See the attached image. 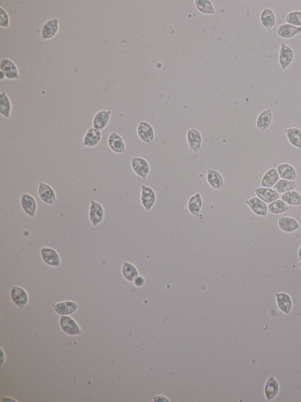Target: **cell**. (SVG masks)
Listing matches in <instances>:
<instances>
[{
	"instance_id": "cell-37",
	"label": "cell",
	"mask_w": 301,
	"mask_h": 402,
	"mask_svg": "<svg viewBox=\"0 0 301 402\" xmlns=\"http://www.w3.org/2000/svg\"><path fill=\"white\" fill-rule=\"evenodd\" d=\"M286 23L301 27V11L294 10L289 12L285 17Z\"/></svg>"
},
{
	"instance_id": "cell-32",
	"label": "cell",
	"mask_w": 301,
	"mask_h": 402,
	"mask_svg": "<svg viewBox=\"0 0 301 402\" xmlns=\"http://www.w3.org/2000/svg\"><path fill=\"white\" fill-rule=\"evenodd\" d=\"M122 272L124 278L129 282H134L137 277L139 276V272L136 267L128 261L124 262Z\"/></svg>"
},
{
	"instance_id": "cell-40",
	"label": "cell",
	"mask_w": 301,
	"mask_h": 402,
	"mask_svg": "<svg viewBox=\"0 0 301 402\" xmlns=\"http://www.w3.org/2000/svg\"><path fill=\"white\" fill-rule=\"evenodd\" d=\"M298 255L300 261H301V246H300L299 249H298Z\"/></svg>"
},
{
	"instance_id": "cell-19",
	"label": "cell",
	"mask_w": 301,
	"mask_h": 402,
	"mask_svg": "<svg viewBox=\"0 0 301 402\" xmlns=\"http://www.w3.org/2000/svg\"><path fill=\"white\" fill-rule=\"evenodd\" d=\"M102 139V133L100 130L92 126L86 132L83 140V146L87 148H94L97 146Z\"/></svg>"
},
{
	"instance_id": "cell-39",
	"label": "cell",
	"mask_w": 301,
	"mask_h": 402,
	"mask_svg": "<svg viewBox=\"0 0 301 402\" xmlns=\"http://www.w3.org/2000/svg\"><path fill=\"white\" fill-rule=\"evenodd\" d=\"M144 278L141 276L137 277L136 279L135 280L134 282L135 286L138 287H142L143 285H144Z\"/></svg>"
},
{
	"instance_id": "cell-41",
	"label": "cell",
	"mask_w": 301,
	"mask_h": 402,
	"mask_svg": "<svg viewBox=\"0 0 301 402\" xmlns=\"http://www.w3.org/2000/svg\"><path fill=\"white\" fill-rule=\"evenodd\" d=\"M5 78L4 73L1 72V77H0V80L2 81Z\"/></svg>"
},
{
	"instance_id": "cell-25",
	"label": "cell",
	"mask_w": 301,
	"mask_h": 402,
	"mask_svg": "<svg viewBox=\"0 0 301 402\" xmlns=\"http://www.w3.org/2000/svg\"><path fill=\"white\" fill-rule=\"evenodd\" d=\"M207 181L210 186L216 190H222L224 188V179L218 171L208 169L207 172Z\"/></svg>"
},
{
	"instance_id": "cell-22",
	"label": "cell",
	"mask_w": 301,
	"mask_h": 402,
	"mask_svg": "<svg viewBox=\"0 0 301 402\" xmlns=\"http://www.w3.org/2000/svg\"><path fill=\"white\" fill-rule=\"evenodd\" d=\"M278 226L283 231L292 233L301 228V225L296 219L288 216H281L278 220Z\"/></svg>"
},
{
	"instance_id": "cell-17",
	"label": "cell",
	"mask_w": 301,
	"mask_h": 402,
	"mask_svg": "<svg viewBox=\"0 0 301 402\" xmlns=\"http://www.w3.org/2000/svg\"><path fill=\"white\" fill-rule=\"evenodd\" d=\"M277 307L284 314H290L293 307V302L290 296L285 292L275 293Z\"/></svg>"
},
{
	"instance_id": "cell-35",
	"label": "cell",
	"mask_w": 301,
	"mask_h": 402,
	"mask_svg": "<svg viewBox=\"0 0 301 402\" xmlns=\"http://www.w3.org/2000/svg\"><path fill=\"white\" fill-rule=\"evenodd\" d=\"M289 210V205L281 199H278L268 205V212L274 215L282 214Z\"/></svg>"
},
{
	"instance_id": "cell-23",
	"label": "cell",
	"mask_w": 301,
	"mask_h": 402,
	"mask_svg": "<svg viewBox=\"0 0 301 402\" xmlns=\"http://www.w3.org/2000/svg\"><path fill=\"white\" fill-rule=\"evenodd\" d=\"M276 33L280 38L289 40L300 35L301 27L294 26L288 23H283L277 28Z\"/></svg>"
},
{
	"instance_id": "cell-18",
	"label": "cell",
	"mask_w": 301,
	"mask_h": 402,
	"mask_svg": "<svg viewBox=\"0 0 301 402\" xmlns=\"http://www.w3.org/2000/svg\"><path fill=\"white\" fill-rule=\"evenodd\" d=\"M257 197L266 204H271L281 198V194L272 188L258 187L254 190Z\"/></svg>"
},
{
	"instance_id": "cell-30",
	"label": "cell",
	"mask_w": 301,
	"mask_h": 402,
	"mask_svg": "<svg viewBox=\"0 0 301 402\" xmlns=\"http://www.w3.org/2000/svg\"><path fill=\"white\" fill-rule=\"evenodd\" d=\"M287 139L294 148L301 150V130L296 127H291L284 129Z\"/></svg>"
},
{
	"instance_id": "cell-8",
	"label": "cell",
	"mask_w": 301,
	"mask_h": 402,
	"mask_svg": "<svg viewBox=\"0 0 301 402\" xmlns=\"http://www.w3.org/2000/svg\"><path fill=\"white\" fill-rule=\"evenodd\" d=\"M105 216V210L100 202L91 200L89 207V219L92 226L97 227L102 223Z\"/></svg>"
},
{
	"instance_id": "cell-12",
	"label": "cell",
	"mask_w": 301,
	"mask_h": 402,
	"mask_svg": "<svg viewBox=\"0 0 301 402\" xmlns=\"http://www.w3.org/2000/svg\"><path fill=\"white\" fill-rule=\"evenodd\" d=\"M137 132L139 138L142 142L150 144L154 142L156 134L154 129L150 123L142 120L138 124Z\"/></svg>"
},
{
	"instance_id": "cell-16",
	"label": "cell",
	"mask_w": 301,
	"mask_h": 402,
	"mask_svg": "<svg viewBox=\"0 0 301 402\" xmlns=\"http://www.w3.org/2000/svg\"><path fill=\"white\" fill-rule=\"evenodd\" d=\"M107 143L109 148L113 153L118 154L126 153V149L124 140L117 132H111L109 134Z\"/></svg>"
},
{
	"instance_id": "cell-36",
	"label": "cell",
	"mask_w": 301,
	"mask_h": 402,
	"mask_svg": "<svg viewBox=\"0 0 301 402\" xmlns=\"http://www.w3.org/2000/svg\"><path fill=\"white\" fill-rule=\"evenodd\" d=\"M195 5L196 9L204 15H213L215 13L214 7L209 0H196Z\"/></svg>"
},
{
	"instance_id": "cell-3",
	"label": "cell",
	"mask_w": 301,
	"mask_h": 402,
	"mask_svg": "<svg viewBox=\"0 0 301 402\" xmlns=\"http://www.w3.org/2000/svg\"><path fill=\"white\" fill-rule=\"evenodd\" d=\"M60 325L62 330L69 336H77L82 334V330L77 322L69 316H61Z\"/></svg>"
},
{
	"instance_id": "cell-10",
	"label": "cell",
	"mask_w": 301,
	"mask_h": 402,
	"mask_svg": "<svg viewBox=\"0 0 301 402\" xmlns=\"http://www.w3.org/2000/svg\"><path fill=\"white\" fill-rule=\"evenodd\" d=\"M141 188H142L140 196L141 202L146 211H150L156 204L157 201L156 192L153 188L145 185H142Z\"/></svg>"
},
{
	"instance_id": "cell-1",
	"label": "cell",
	"mask_w": 301,
	"mask_h": 402,
	"mask_svg": "<svg viewBox=\"0 0 301 402\" xmlns=\"http://www.w3.org/2000/svg\"><path fill=\"white\" fill-rule=\"evenodd\" d=\"M131 168L134 172L143 180L147 179L150 175V164L145 159L141 156H134L131 160Z\"/></svg>"
},
{
	"instance_id": "cell-2",
	"label": "cell",
	"mask_w": 301,
	"mask_h": 402,
	"mask_svg": "<svg viewBox=\"0 0 301 402\" xmlns=\"http://www.w3.org/2000/svg\"><path fill=\"white\" fill-rule=\"evenodd\" d=\"M40 255L42 260L46 265L54 268H58L61 265V259L60 254L54 249L52 247H43L40 249Z\"/></svg>"
},
{
	"instance_id": "cell-4",
	"label": "cell",
	"mask_w": 301,
	"mask_h": 402,
	"mask_svg": "<svg viewBox=\"0 0 301 402\" xmlns=\"http://www.w3.org/2000/svg\"><path fill=\"white\" fill-rule=\"evenodd\" d=\"M38 195L45 204L54 205L57 201V194L52 187L45 182H40L38 187Z\"/></svg>"
},
{
	"instance_id": "cell-13",
	"label": "cell",
	"mask_w": 301,
	"mask_h": 402,
	"mask_svg": "<svg viewBox=\"0 0 301 402\" xmlns=\"http://www.w3.org/2000/svg\"><path fill=\"white\" fill-rule=\"evenodd\" d=\"M60 30V21L57 18H54L47 21L43 25L41 30V36L44 40H52L54 38Z\"/></svg>"
},
{
	"instance_id": "cell-33",
	"label": "cell",
	"mask_w": 301,
	"mask_h": 402,
	"mask_svg": "<svg viewBox=\"0 0 301 402\" xmlns=\"http://www.w3.org/2000/svg\"><path fill=\"white\" fill-rule=\"evenodd\" d=\"M281 199L289 206L297 207L301 205V194L298 191H289L281 195Z\"/></svg>"
},
{
	"instance_id": "cell-21",
	"label": "cell",
	"mask_w": 301,
	"mask_h": 402,
	"mask_svg": "<svg viewBox=\"0 0 301 402\" xmlns=\"http://www.w3.org/2000/svg\"><path fill=\"white\" fill-rule=\"evenodd\" d=\"M187 140L188 146L194 153H197L202 144V136L198 129L191 128L187 133Z\"/></svg>"
},
{
	"instance_id": "cell-20",
	"label": "cell",
	"mask_w": 301,
	"mask_h": 402,
	"mask_svg": "<svg viewBox=\"0 0 301 402\" xmlns=\"http://www.w3.org/2000/svg\"><path fill=\"white\" fill-rule=\"evenodd\" d=\"M111 115L110 110H102L98 112L92 119V126L98 130H104L109 124Z\"/></svg>"
},
{
	"instance_id": "cell-28",
	"label": "cell",
	"mask_w": 301,
	"mask_h": 402,
	"mask_svg": "<svg viewBox=\"0 0 301 402\" xmlns=\"http://www.w3.org/2000/svg\"><path fill=\"white\" fill-rule=\"evenodd\" d=\"M203 201L200 193L197 192L191 196L188 201V211L194 216L198 217L200 215Z\"/></svg>"
},
{
	"instance_id": "cell-11",
	"label": "cell",
	"mask_w": 301,
	"mask_h": 402,
	"mask_svg": "<svg viewBox=\"0 0 301 402\" xmlns=\"http://www.w3.org/2000/svg\"><path fill=\"white\" fill-rule=\"evenodd\" d=\"M20 204L25 214L31 218L35 217L38 210V204L35 196L29 193L22 194Z\"/></svg>"
},
{
	"instance_id": "cell-38",
	"label": "cell",
	"mask_w": 301,
	"mask_h": 402,
	"mask_svg": "<svg viewBox=\"0 0 301 402\" xmlns=\"http://www.w3.org/2000/svg\"><path fill=\"white\" fill-rule=\"evenodd\" d=\"M11 19L7 11L3 7H0V26L4 29L10 27Z\"/></svg>"
},
{
	"instance_id": "cell-6",
	"label": "cell",
	"mask_w": 301,
	"mask_h": 402,
	"mask_svg": "<svg viewBox=\"0 0 301 402\" xmlns=\"http://www.w3.org/2000/svg\"><path fill=\"white\" fill-rule=\"evenodd\" d=\"M0 70L4 73L5 78L10 80H17L20 78L19 69L16 64L8 58H2Z\"/></svg>"
},
{
	"instance_id": "cell-24",
	"label": "cell",
	"mask_w": 301,
	"mask_h": 402,
	"mask_svg": "<svg viewBox=\"0 0 301 402\" xmlns=\"http://www.w3.org/2000/svg\"><path fill=\"white\" fill-rule=\"evenodd\" d=\"M273 120V112L271 109H266L259 114L256 120V127L258 131H266L271 126Z\"/></svg>"
},
{
	"instance_id": "cell-42",
	"label": "cell",
	"mask_w": 301,
	"mask_h": 402,
	"mask_svg": "<svg viewBox=\"0 0 301 402\" xmlns=\"http://www.w3.org/2000/svg\"><path fill=\"white\" fill-rule=\"evenodd\" d=\"M299 266H300V268H301V261H300V263H299Z\"/></svg>"
},
{
	"instance_id": "cell-7",
	"label": "cell",
	"mask_w": 301,
	"mask_h": 402,
	"mask_svg": "<svg viewBox=\"0 0 301 402\" xmlns=\"http://www.w3.org/2000/svg\"><path fill=\"white\" fill-rule=\"evenodd\" d=\"M10 296L13 302L21 310L26 307L29 302V294L20 286H13L11 288Z\"/></svg>"
},
{
	"instance_id": "cell-29",
	"label": "cell",
	"mask_w": 301,
	"mask_h": 402,
	"mask_svg": "<svg viewBox=\"0 0 301 402\" xmlns=\"http://www.w3.org/2000/svg\"><path fill=\"white\" fill-rule=\"evenodd\" d=\"M280 178L295 181L297 177V172L295 168L288 163H283L277 167Z\"/></svg>"
},
{
	"instance_id": "cell-5",
	"label": "cell",
	"mask_w": 301,
	"mask_h": 402,
	"mask_svg": "<svg viewBox=\"0 0 301 402\" xmlns=\"http://www.w3.org/2000/svg\"><path fill=\"white\" fill-rule=\"evenodd\" d=\"M280 390L279 380L274 376H270L264 387V395L266 401L271 402L276 399Z\"/></svg>"
},
{
	"instance_id": "cell-26",
	"label": "cell",
	"mask_w": 301,
	"mask_h": 402,
	"mask_svg": "<svg viewBox=\"0 0 301 402\" xmlns=\"http://www.w3.org/2000/svg\"><path fill=\"white\" fill-rule=\"evenodd\" d=\"M260 21L262 26L266 30H271L276 24V15L271 8H264L260 14Z\"/></svg>"
},
{
	"instance_id": "cell-31",
	"label": "cell",
	"mask_w": 301,
	"mask_h": 402,
	"mask_svg": "<svg viewBox=\"0 0 301 402\" xmlns=\"http://www.w3.org/2000/svg\"><path fill=\"white\" fill-rule=\"evenodd\" d=\"M13 106L6 92L0 94V114L5 118H9L12 113Z\"/></svg>"
},
{
	"instance_id": "cell-15",
	"label": "cell",
	"mask_w": 301,
	"mask_h": 402,
	"mask_svg": "<svg viewBox=\"0 0 301 402\" xmlns=\"http://www.w3.org/2000/svg\"><path fill=\"white\" fill-rule=\"evenodd\" d=\"M52 307L60 316H69L78 310L79 305L74 301L67 300L54 304Z\"/></svg>"
},
{
	"instance_id": "cell-14",
	"label": "cell",
	"mask_w": 301,
	"mask_h": 402,
	"mask_svg": "<svg viewBox=\"0 0 301 402\" xmlns=\"http://www.w3.org/2000/svg\"><path fill=\"white\" fill-rule=\"evenodd\" d=\"M246 204L255 215L262 216V217H266L268 215V205L257 196H254V197L247 199L246 201Z\"/></svg>"
},
{
	"instance_id": "cell-9",
	"label": "cell",
	"mask_w": 301,
	"mask_h": 402,
	"mask_svg": "<svg viewBox=\"0 0 301 402\" xmlns=\"http://www.w3.org/2000/svg\"><path fill=\"white\" fill-rule=\"evenodd\" d=\"M294 59V52L292 47L285 43H281L278 55V62L281 69L285 70L288 69L293 63Z\"/></svg>"
},
{
	"instance_id": "cell-34",
	"label": "cell",
	"mask_w": 301,
	"mask_h": 402,
	"mask_svg": "<svg viewBox=\"0 0 301 402\" xmlns=\"http://www.w3.org/2000/svg\"><path fill=\"white\" fill-rule=\"evenodd\" d=\"M297 187V182L289 180L281 179L273 187L277 192L283 194L289 191H293Z\"/></svg>"
},
{
	"instance_id": "cell-27",
	"label": "cell",
	"mask_w": 301,
	"mask_h": 402,
	"mask_svg": "<svg viewBox=\"0 0 301 402\" xmlns=\"http://www.w3.org/2000/svg\"><path fill=\"white\" fill-rule=\"evenodd\" d=\"M280 179L276 168H271L266 171L261 180V187L265 188H273Z\"/></svg>"
}]
</instances>
